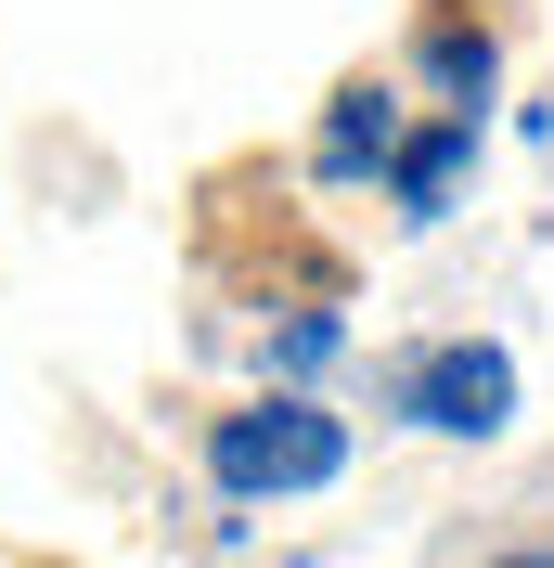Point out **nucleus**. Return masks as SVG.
<instances>
[{"mask_svg":"<svg viewBox=\"0 0 554 568\" xmlns=\"http://www.w3.org/2000/svg\"><path fill=\"white\" fill-rule=\"evenodd\" d=\"M464 142H478V116H451V130H425L413 155H400V207H439L451 169H464Z\"/></svg>","mask_w":554,"mask_h":568,"instance_id":"obj_3","label":"nucleus"},{"mask_svg":"<svg viewBox=\"0 0 554 568\" xmlns=\"http://www.w3.org/2000/svg\"><path fill=\"white\" fill-rule=\"evenodd\" d=\"M348 465V426L322 400H258V414H219L207 426V478L233 504H271V491H322Z\"/></svg>","mask_w":554,"mask_h":568,"instance_id":"obj_1","label":"nucleus"},{"mask_svg":"<svg viewBox=\"0 0 554 568\" xmlns=\"http://www.w3.org/2000/svg\"><path fill=\"white\" fill-rule=\"evenodd\" d=\"M503 568H554V556H503Z\"/></svg>","mask_w":554,"mask_h":568,"instance_id":"obj_5","label":"nucleus"},{"mask_svg":"<svg viewBox=\"0 0 554 568\" xmlns=\"http://www.w3.org/2000/svg\"><path fill=\"white\" fill-rule=\"evenodd\" d=\"M400 414L439 426V439H503V426H516V362L503 349H425L413 375H400Z\"/></svg>","mask_w":554,"mask_h":568,"instance_id":"obj_2","label":"nucleus"},{"mask_svg":"<svg viewBox=\"0 0 554 568\" xmlns=\"http://www.w3.org/2000/svg\"><path fill=\"white\" fill-rule=\"evenodd\" d=\"M336 169H361V155H387V104L375 91H348V116H336V142H322Z\"/></svg>","mask_w":554,"mask_h":568,"instance_id":"obj_4","label":"nucleus"}]
</instances>
